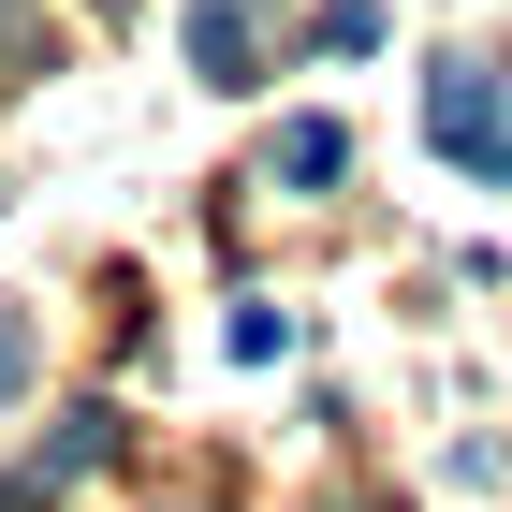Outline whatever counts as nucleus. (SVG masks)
I'll use <instances>...</instances> for the list:
<instances>
[{
	"label": "nucleus",
	"mask_w": 512,
	"mask_h": 512,
	"mask_svg": "<svg viewBox=\"0 0 512 512\" xmlns=\"http://www.w3.org/2000/svg\"><path fill=\"white\" fill-rule=\"evenodd\" d=\"M15 381H30V322L0 308V395H15Z\"/></svg>",
	"instance_id": "nucleus-6"
},
{
	"label": "nucleus",
	"mask_w": 512,
	"mask_h": 512,
	"mask_svg": "<svg viewBox=\"0 0 512 512\" xmlns=\"http://www.w3.org/2000/svg\"><path fill=\"white\" fill-rule=\"evenodd\" d=\"M191 59H205V88H249V15H235V0L191 15Z\"/></svg>",
	"instance_id": "nucleus-3"
},
{
	"label": "nucleus",
	"mask_w": 512,
	"mask_h": 512,
	"mask_svg": "<svg viewBox=\"0 0 512 512\" xmlns=\"http://www.w3.org/2000/svg\"><path fill=\"white\" fill-rule=\"evenodd\" d=\"M308 44H322V59H366V44H381V0H322Z\"/></svg>",
	"instance_id": "nucleus-4"
},
{
	"label": "nucleus",
	"mask_w": 512,
	"mask_h": 512,
	"mask_svg": "<svg viewBox=\"0 0 512 512\" xmlns=\"http://www.w3.org/2000/svg\"><path fill=\"white\" fill-rule=\"evenodd\" d=\"M278 176H293V191H337V176H352V132H337V118H293V132H278Z\"/></svg>",
	"instance_id": "nucleus-2"
},
{
	"label": "nucleus",
	"mask_w": 512,
	"mask_h": 512,
	"mask_svg": "<svg viewBox=\"0 0 512 512\" xmlns=\"http://www.w3.org/2000/svg\"><path fill=\"white\" fill-rule=\"evenodd\" d=\"M103 454H118V410H74V425H59V454H44V469L74 483V469H103Z\"/></svg>",
	"instance_id": "nucleus-5"
},
{
	"label": "nucleus",
	"mask_w": 512,
	"mask_h": 512,
	"mask_svg": "<svg viewBox=\"0 0 512 512\" xmlns=\"http://www.w3.org/2000/svg\"><path fill=\"white\" fill-rule=\"evenodd\" d=\"M425 132H439V161H469V176L512 191V88H498V59H439L425 74Z\"/></svg>",
	"instance_id": "nucleus-1"
}]
</instances>
